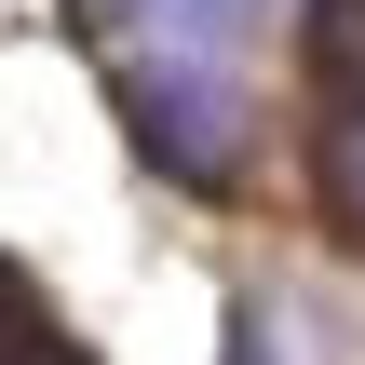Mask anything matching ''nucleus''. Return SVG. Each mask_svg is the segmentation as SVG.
Masks as SVG:
<instances>
[{
    "label": "nucleus",
    "mask_w": 365,
    "mask_h": 365,
    "mask_svg": "<svg viewBox=\"0 0 365 365\" xmlns=\"http://www.w3.org/2000/svg\"><path fill=\"white\" fill-rule=\"evenodd\" d=\"M284 0H176V54H203V68H230V41H257Z\"/></svg>",
    "instance_id": "4"
},
{
    "label": "nucleus",
    "mask_w": 365,
    "mask_h": 365,
    "mask_svg": "<svg viewBox=\"0 0 365 365\" xmlns=\"http://www.w3.org/2000/svg\"><path fill=\"white\" fill-rule=\"evenodd\" d=\"M0 365H68V339L41 325V298H27L14 271H0Z\"/></svg>",
    "instance_id": "5"
},
{
    "label": "nucleus",
    "mask_w": 365,
    "mask_h": 365,
    "mask_svg": "<svg viewBox=\"0 0 365 365\" xmlns=\"http://www.w3.org/2000/svg\"><path fill=\"white\" fill-rule=\"evenodd\" d=\"M312 81L325 108H365V0H312Z\"/></svg>",
    "instance_id": "2"
},
{
    "label": "nucleus",
    "mask_w": 365,
    "mask_h": 365,
    "mask_svg": "<svg viewBox=\"0 0 365 365\" xmlns=\"http://www.w3.org/2000/svg\"><path fill=\"white\" fill-rule=\"evenodd\" d=\"M217 365H298L284 325H271V298H230V352H217Z\"/></svg>",
    "instance_id": "6"
},
{
    "label": "nucleus",
    "mask_w": 365,
    "mask_h": 365,
    "mask_svg": "<svg viewBox=\"0 0 365 365\" xmlns=\"http://www.w3.org/2000/svg\"><path fill=\"white\" fill-rule=\"evenodd\" d=\"M312 190H325V217L365 244V108H325V149H312Z\"/></svg>",
    "instance_id": "3"
},
{
    "label": "nucleus",
    "mask_w": 365,
    "mask_h": 365,
    "mask_svg": "<svg viewBox=\"0 0 365 365\" xmlns=\"http://www.w3.org/2000/svg\"><path fill=\"white\" fill-rule=\"evenodd\" d=\"M108 81H122V122H135V149H149L163 176L217 190V176L244 163V95H230V68H203V54H122Z\"/></svg>",
    "instance_id": "1"
}]
</instances>
